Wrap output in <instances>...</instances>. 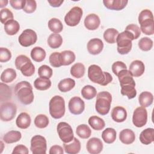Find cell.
Returning a JSON list of instances; mask_svg holds the SVG:
<instances>
[{"label": "cell", "instance_id": "obj_30", "mask_svg": "<svg viewBox=\"0 0 154 154\" xmlns=\"http://www.w3.org/2000/svg\"><path fill=\"white\" fill-rule=\"evenodd\" d=\"M34 87L38 90H46L51 86V81L49 78L39 77L34 82Z\"/></svg>", "mask_w": 154, "mask_h": 154}, {"label": "cell", "instance_id": "obj_5", "mask_svg": "<svg viewBox=\"0 0 154 154\" xmlns=\"http://www.w3.org/2000/svg\"><path fill=\"white\" fill-rule=\"evenodd\" d=\"M133 40H134L133 35L128 31L125 30L119 34L116 38L118 52L121 55L128 54L132 49Z\"/></svg>", "mask_w": 154, "mask_h": 154}, {"label": "cell", "instance_id": "obj_52", "mask_svg": "<svg viewBox=\"0 0 154 154\" xmlns=\"http://www.w3.org/2000/svg\"><path fill=\"white\" fill-rule=\"evenodd\" d=\"M26 3L25 0H10V4L11 6L16 10H20L23 8Z\"/></svg>", "mask_w": 154, "mask_h": 154}, {"label": "cell", "instance_id": "obj_24", "mask_svg": "<svg viewBox=\"0 0 154 154\" xmlns=\"http://www.w3.org/2000/svg\"><path fill=\"white\" fill-rule=\"evenodd\" d=\"M140 140L141 143L145 145L151 144L154 141L153 128H147L144 129L140 135Z\"/></svg>", "mask_w": 154, "mask_h": 154}, {"label": "cell", "instance_id": "obj_51", "mask_svg": "<svg viewBox=\"0 0 154 154\" xmlns=\"http://www.w3.org/2000/svg\"><path fill=\"white\" fill-rule=\"evenodd\" d=\"M127 69L126 65L122 61H117L114 62L112 65V72L117 76L118 73L122 70Z\"/></svg>", "mask_w": 154, "mask_h": 154}, {"label": "cell", "instance_id": "obj_48", "mask_svg": "<svg viewBox=\"0 0 154 154\" xmlns=\"http://www.w3.org/2000/svg\"><path fill=\"white\" fill-rule=\"evenodd\" d=\"M125 30L128 31L129 32H130L134 36V38L135 39H137L140 34H141V31L140 29L139 28V26L135 24H129L128 25L126 28Z\"/></svg>", "mask_w": 154, "mask_h": 154}, {"label": "cell", "instance_id": "obj_40", "mask_svg": "<svg viewBox=\"0 0 154 154\" xmlns=\"http://www.w3.org/2000/svg\"><path fill=\"white\" fill-rule=\"evenodd\" d=\"M96 89L90 85H85L81 90L82 96L87 100H90L94 98L96 96Z\"/></svg>", "mask_w": 154, "mask_h": 154}, {"label": "cell", "instance_id": "obj_9", "mask_svg": "<svg viewBox=\"0 0 154 154\" xmlns=\"http://www.w3.org/2000/svg\"><path fill=\"white\" fill-rule=\"evenodd\" d=\"M58 135L61 140L65 143L72 142L74 138L71 126L66 122H60L57 126Z\"/></svg>", "mask_w": 154, "mask_h": 154}, {"label": "cell", "instance_id": "obj_38", "mask_svg": "<svg viewBox=\"0 0 154 154\" xmlns=\"http://www.w3.org/2000/svg\"><path fill=\"white\" fill-rule=\"evenodd\" d=\"M119 31L114 28H108L103 33V38L108 43L112 44L116 42V38L119 34Z\"/></svg>", "mask_w": 154, "mask_h": 154}, {"label": "cell", "instance_id": "obj_46", "mask_svg": "<svg viewBox=\"0 0 154 154\" xmlns=\"http://www.w3.org/2000/svg\"><path fill=\"white\" fill-rule=\"evenodd\" d=\"M49 61L51 65L54 67H59L62 66L60 52H55L52 53L49 56Z\"/></svg>", "mask_w": 154, "mask_h": 154}, {"label": "cell", "instance_id": "obj_34", "mask_svg": "<svg viewBox=\"0 0 154 154\" xmlns=\"http://www.w3.org/2000/svg\"><path fill=\"white\" fill-rule=\"evenodd\" d=\"M88 124L93 129L96 131L103 129L105 126L104 120L96 116H91L88 119Z\"/></svg>", "mask_w": 154, "mask_h": 154}, {"label": "cell", "instance_id": "obj_13", "mask_svg": "<svg viewBox=\"0 0 154 154\" xmlns=\"http://www.w3.org/2000/svg\"><path fill=\"white\" fill-rule=\"evenodd\" d=\"M37 40V34L31 29H26L24 30L18 38L20 45L23 47H28L35 44Z\"/></svg>", "mask_w": 154, "mask_h": 154}, {"label": "cell", "instance_id": "obj_23", "mask_svg": "<svg viewBox=\"0 0 154 154\" xmlns=\"http://www.w3.org/2000/svg\"><path fill=\"white\" fill-rule=\"evenodd\" d=\"M119 139L123 144H131L135 141V135L131 129H125L120 132Z\"/></svg>", "mask_w": 154, "mask_h": 154}, {"label": "cell", "instance_id": "obj_27", "mask_svg": "<svg viewBox=\"0 0 154 154\" xmlns=\"http://www.w3.org/2000/svg\"><path fill=\"white\" fill-rule=\"evenodd\" d=\"M4 30L5 32L10 35L16 34L20 29V25L17 21L13 19L8 20L4 24Z\"/></svg>", "mask_w": 154, "mask_h": 154}, {"label": "cell", "instance_id": "obj_18", "mask_svg": "<svg viewBox=\"0 0 154 154\" xmlns=\"http://www.w3.org/2000/svg\"><path fill=\"white\" fill-rule=\"evenodd\" d=\"M100 20L99 17L94 13L88 14L84 19V25L88 30H95L100 25Z\"/></svg>", "mask_w": 154, "mask_h": 154}, {"label": "cell", "instance_id": "obj_26", "mask_svg": "<svg viewBox=\"0 0 154 154\" xmlns=\"http://www.w3.org/2000/svg\"><path fill=\"white\" fill-rule=\"evenodd\" d=\"M76 56L73 52L66 50L60 52V59L62 66H69L75 60Z\"/></svg>", "mask_w": 154, "mask_h": 154}, {"label": "cell", "instance_id": "obj_32", "mask_svg": "<svg viewBox=\"0 0 154 154\" xmlns=\"http://www.w3.org/2000/svg\"><path fill=\"white\" fill-rule=\"evenodd\" d=\"M102 138L105 143L111 144L114 143L116 139V131L111 128H106L102 133Z\"/></svg>", "mask_w": 154, "mask_h": 154}, {"label": "cell", "instance_id": "obj_35", "mask_svg": "<svg viewBox=\"0 0 154 154\" xmlns=\"http://www.w3.org/2000/svg\"><path fill=\"white\" fill-rule=\"evenodd\" d=\"M47 42L50 48L57 49L61 46L63 43V38L59 34H51L47 40Z\"/></svg>", "mask_w": 154, "mask_h": 154}, {"label": "cell", "instance_id": "obj_19", "mask_svg": "<svg viewBox=\"0 0 154 154\" xmlns=\"http://www.w3.org/2000/svg\"><path fill=\"white\" fill-rule=\"evenodd\" d=\"M145 70L144 63L140 60H134L129 65V70L131 73L132 76L139 77L141 76Z\"/></svg>", "mask_w": 154, "mask_h": 154}, {"label": "cell", "instance_id": "obj_42", "mask_svg": "<svg viewBox=\"0 0 154 154\" xmlns=\"http://www.w3.org/2000/svg\"><path fill=\"white\" fill-rule=\"evenodd\" d=\"M1 101H6L11 97V90L8 85L4 82L0 83Z\"/></svg>", "mask_w": 154, "mask_h": 154}, {"label": "cell", "instance_id": "obj_36", "mask_svg": "<svg viewBox=\"0 0 154 154\" xmlns=\"http://www.w3.org/2000/svg\"><path fill=\"white\" fill-rule=\"evenodd\" d=\"M16 72L14 69L8 68L5 69L1 75V80L4 83H10L16 78Z\"/></svg>", "mask_w": 154, "mask_h": 154}, {"label": "cell", "instance_id": "obj_41", "mask_svg": "<svg viewBox=\"0 0 154 154\" xmlns=\"http://www.w3.org/2000/svg\"><path fill=\"white\" fill-rule=\"evenodd\" d=\"M76 133L80 138L82 139H87L90 137L91 134V130L88 125L82 124L77 126Z\"/></svg>", "mask_w": 154, "mask_h": 154}, {"label": "cell", "instance_id": "obj_54", "mask_svg": "<svg viewBox=\"0 0 154 154\" xmlns=\"http://www.w3.org/2000/svg\"><path fill=\"white\" fill-rule=\"evenodd\" d=\"M49 153V154H63V149L60 146L54 145L50 148Z\"/></svg>", "mask_w": 154, "mask_h": 154}, {"label": "cell", "instance_id": "obj_8", "mask_svg": "<svg viewBox=\"0 0 154 154\" xmlns=\"http://www.w3.org/2000/svg\"><path fill=\"white\" fill-rule=\"evenodd\" d=\"M15 66L25 76H31L35 72V67L31 60L25 55L17 56L15 60Z\"/></svg>", "mask_w": 154, "mask_h": 154}, {"label": "cell", "instance_id": "obj_25", "mask_svg": "<svg viewBox=\"0 0 154 154\" xmlns=\"http://www.w3.org/2000/svg\"><path fill=\"white\" fill-rule=\"evenodd\" d=\"M17 126L20 129H26L31 124V117L26 112H21L16 120Z\"/></svg>", "mask_w": 154, "mask_h": 154}, {"label": "cell", "instance_id": "obj_39", "mask_svg": "<svg viewBox=\"0 0 154 154\" xmlns=\"http://www.w3.org/2000/svg\"><path fill=\"white\" fill-rule=\"evenodd\" d=\"M49 29L55 34H58L62 31L63 25L62 22L57 18H52L48 22Z\"/></svg>", "mask_w": 154, "mask_h": 154}, {"label": "cell", "instance_id": "obj_15", "mask_svg": "<svg viewBox=\"0 0 154 154\" xmlns=\"http://www.w3.org/2000/svg\"><path fill=\"white\" fill-rule=\"evenodd\" d=\"M70 112L75 115L81 114L85 109V103L81 98L75 96L71 98L68 104Z\"/></svg>", "mask_w": 154, "mask_h": 154}, {"label": "cell", "instance_id": "obj_31", "mask_svg": "<svg viewBox=\"0 0 154 154\" xmlns=\"http://www.w3.org/2000/svg\"><path fill=\"white\" fill-rule=\"evenodd\" d=\"M22 134L20 132L17 131H10L7 132L3 136V140L7 144L16 143L20 140Z\"/></svg>", "mask_w": 154, "mask_h": 154}, {"label": "cell", "instance_id": "obj_28", "mask_svg": "<svg viewBox=\"0 0 154 154\" xmlns=\"http://www.w3.org/2000/svg\"><path fill=\"white\" fill-rule=\"evenodd\" d=\"M75 85V81L74 79L68 78H65L60 81L58 85V89L60 91L66 93L70 91Z\"/></svg>", "mask_w": 154, "mask_h": 154}, {"label": "cell", "instance_id": "obj_33", "mask_svg": "<svg viewBox=\"0 0 154 154\" xmlns=\"http://www.w3.org/2000/svg\"><path fill=\"white\" fill-rule=\"evenodd\" d=\"M46 55V51L41 47H34L31 51V57L32 59L36 62H41L43 61Z\"/></svg>", "mask_w": 154, "mask_h": 154}, {"label": "cell", "instance_id": "obj_56", "mask_svg": "<svg viewBox=\"0 0 154 154\" xmlns=\"http://www.w3.org/2000/svg\"><path fill=\"white\" fill-rule=\"evenodd\" d=\"M8 2V1L7 0H1L0 1V7L3 8L4 7H5L7 5Z\"/></svg>", "mask_w": 154, "mask_h": 154}, {"label": "cell", "instance_id": "obj_49", "mask_svg": "<svg viewBox=\"0 0 154 154\" xmlns=\"http://www.w3.org/2000/svg\"><path fill=\"white\" fill-rule=\"evenodd\" d=\"M11 58V53L7 48L1 47L0 48V62L5 63Z\"/></svg>", "mask_w": 154, "mask_h": 154}, {"label": "cell", "instance_id": "obj_7", "mask_svg": "<svg viewBox=\"0 0 154 154\" xmlns=\"http://www.w3.org/2000/svg\"><path fill=\"white\" fill-rule=\"evenodd\" d=\"M49 113L52 117L58 119L65 114V101L63 97L57 95L52 97L49 103Z\"/></svg>", "mask_w": 154, "mask_h": 154}, {"label": "cell", "instance_id": "obj_45", "mask_svg": "<svg viewBox=\"0 0 154 154\" xmlns=\"http://www.w3.org/2000/svg\"><path fill=\"white\" fill-rule=\"evenodd\" d=\"M0 16H1V19H0L1 22L3 24H5L8 20L13 19V13L8 8H2L1 10Z\"/></svg>", "mask_w": 154, "mask_h": 154}, {"label": "cell", "instance_id": "obj_10", "mask_svg": "<svg viewBox=\"0 0 154 154\" xmlns=\"http://www.w3.org/2000/svg\"><path fill=\"white\" fill-rule=\"evenodd\" d=\"M47 144L46 138L40 135H36L31 140V151L33 154H45Z\"/></svg>", "mask_w": 154, "mask_h": 154}, {"label": "cell", "instance_id": "obj_29", "mask_svg": "<svg viewBox=\"0 0 154 154\" xmlns=\"http://www.w3.org/2000/svg\"><path fill=\"white\" fill-rule=\"evenodd\" d=\"M138 100L141 106H143L144 108L148 107L153 103V94L149 91H143L140 93L138 97Z\"/></svg>", "mask_w": 154, "mask_h": 154}, {"label": "cell", "instance_id": "obj_2", "mask_svg": "<svg viewBox=\"0 0 154 154\" xmlns=\"http://www.w3.org/2000/svg\"><path fill=\"white\" fill-rule=\"evenodd\" d=\"M14 93L18 100L23 105H29L34 100L32 87L26 81H21L16 85Z\"/></svg>", "mask_w": 154, "mask_h": 154}, {"label": "cell", "instance_id": "obj_12", "mask_svg": "<svg viewBox=\"0 0 154 154\" xmlns=\"http://www.w3.org/2000/svg\"><path fill=\"white\" fill-rule=\"evenodd\" d=\"M82 13V10L79 7L76 6L73 7L64 17L66 23L70 26H76L81 20Z\"/></svg>", "mask_w": 154, "mask_h": 154}, {"label": "cell", "instance_id": "obj_1", "mask_svg": "<svg viewBox=\"0 0 154 154\" xmlns=\"http://www.w3.org/2000/svg\"><path fill=\"white\" fill-rule=\"evenodd\" d=\"M121 87V93L128 97L129 99L134 98L137 95L135 88V82L129 70L124 69L121 70L117 75Z\"/></svg>", "mask_w": 154, "mask_h": 154}, {"label": "cell", "instance_id": "obj_6", "mask_svg": "<svg viewBox=\"0 0 154 154\" xmlns=\"http://www.w3.org/2000/svg\"><path fill=\"white\" fill-rule=\"evenodd\" d=\"M112 101V96L108 91H101L96 97L95 109L96 111L102 116L107 114L110 109Z\"/></svg>", "mask_w": 154, "mask_h": 154}, {"label": "cell", "instance_id": "obj_3", "mask_svg": "<svg viewBox=\"0 0 154 154\" xmlns=\"http://www.w3.org/2000/svg\"><path fill=\"white\" fill-rule=\"evenodd\" d=\"M88 77L91 82L102 86L107 85L112 81V77L110 73L107 72H103L101 68L96 64L89 66Z\"/></svg>", "mask_w": 154, "mask_h": 154}, {"label": "cell", "instance_id": "obj_37", "mask_svg": "<svg viewBox=\"0 0 154 154\" xmlns=\"http://www.w3.org/2000/svg\"><path fill=\"white\" fill-rule=\"evenodd\" d=\"M85 71V66L81 63H75L70 68V74L76 78H82L84 75Z\"/></svg>", "mask_w": 154, "mask_h": 154}, {"label": "cell", "instance_id": "obj_16", "mask_svg": "<svg viewBox=\"0 0 154 154\" xmlns=\"http://www.w3.org/2000/svg\"><path fill=\"white\" fill-rule=\"evenodd\" d=\"M86 148L90 153L98 154L100 153L103 149V143L99 138L93 137L88 140Z\"/></svg>", "mask_w": 154, "mask_h": 154}, {"label": "cell", "instance_id": "obj_50", "mask_svg": "<svg viewBox=\"0 0 154 154\" xmlns=\"http://www.w3.org/2000/svg\"><path fill=\"white\" fill-rule=\"evenodd\" d=\"M37 8V4L34 0H26L23 10L26 13H32L34 12Z\"/></svg>", "mask_w": 154, "mask_h": 154}, {"label": "cell", "instance_id": "obj_55", "mask_svg": "<svg viewBox=\"0 0 154 154\" xmlns=\"http://www.w3.org/2000/svg\"><path fill=\"white\" fill-rule=\"evenodd\" d=\"M48 3L51 5V6L53 7H58L61 6V5L63 3V0H51L48 1Z\"/></svg>", "mask_w": 154, "mask_h": 154}, {"label": "cell", "instance_id": "obj_43", "mask_svg": "<svg viewBox=\"0 0 154 154\" xmlns=\"http://www.w3.org/2000/svg\"><path fill=\"white\" fill-rule=\"evenodd\" d=\"M49 124V119L45 114H38L34 119V125L36 127L43 129L48 126Z\"/></svg>", "mask_w": 154, "mask_h": 154}, {"label": "cell", "instance_id": "obj_11", "mask_svg": "<svg viewBox=\"0 0 154 154\" xmlns=\"http://www.w3.org/2000/svg\"><path fill=\"white\" fill-rule=\"evenodd\" d=\"M17 112L15 104L11 102H5L1 105L0 118L3 122H9L13 120Z\"/></svg>", "mask_w": 154, "mask_h": 154}, {"label": "cell", "instance_id": "obj_17", "mask_svg": "<svg viewBox=\"0 0 154 154\" xmlns=\"http://www.w3.org/2000/svg\"><path fill=\"white\" fill-rule=\"evenodd\" d=\"M88 52L92 55L100 54L103 48V42L98 38H94L90 40L87 43Z\"/></svg>", "mask_w": 154, "mask_h": 154}, {"label": "cell", "instance_id": "obj_4", "mask_svg": "<svg viewBox=\"0 0 154 154\" xmlns=\"http://www.w3.org/2000/svg\"><path fill=\"white\" fill-rule=\"evenodd\" d=\"M138 22L140 29L146 35L154 34V22L152 12L147 9L142 10L138 16Z\"/></svg>", "mask_w": 154, "mask_h": 154}, {"label": "cell", "instance_id": "obj_14", "mask_svg": "<svg viewBox=\"0 0 154 154\" xmlns=\"http://www.w3.org/2000/svg\"><path fill=\"white\" fill-rule=\"evenodd\" d=\"M147 121V112L143 106L137 108L133 113L132 122L133 124L138 128L144 126Z\"/></svg>", "mask_w": 154, "mask_h": 154}, {"label": "cell", "instance_id": "obj_47", "mask_svg": "<svg viewBox=\"0 0 154 154\" xmlns=\"http://www.w3.org/2000/svg\"><path fill=\"white\" fill-rule=\"evenodd\" d=\"M38 74L40 77L50 78L52 75V70L47 65H42L38 69Z\"/></svg>", "mask_w": 154, "mask_h": 154}, {"label": "cell", "instance_id": "obj_44", "mask_svg": "<svg viewBox=\"0 0 154 154\" xmlns=\"http://www.w3.org/2000/svg\"><path fill=\"white\" fill-rule=\"evenodd\" d=\"M153 41L149 37H145L141 38L138 42V47L144 51H148L153 47Z\"/></svg>", "mask_w": 154, "mask_h": 154}, {"label": "cell", "instance_id": "obj_22", "mask_svg": "<svg viewBox=\"0 0 154 154\" xmlns=\"http://www.w3.org/2000/svg\"><path fill=\"white\" fill-rule=\"evenodd\" d=\"M63 147L66 153L68 154H76L81 150V143L76 137H74L71 143H64Z\"/></svg>", "mask_w": 154, "mask_h": 154}, {"label": "cell", "instance_id": "obj_21", "mask_svg": "<svg viewBox=\"0 0 154 154\" xmlns=\"http://www.w3.org/2000/svg\"><path fill=\"white\" fill-rule=\"evenodd\" d=\"M111 117L112 120L116 122H123L127 117L126 110L122 106H116L112 109Z\"/></svg>", "mask_w": 154, "mask_h": 154}, {"label": "cell", "instance_id": "obj_20", "mask_svg": "<svg viewBox=\"0 0 154 154\" xmlns=\"http://www.w3.org/2000/svg\"><path fill=\"white\" fill-rule=\"evenodd\" d=\"M127 0H104L103 3L106 8L112 10H121L127 5Z\"/></svg>", "mask_w": 154, "mask_h": 154}, {"label": "cell", "instance_id": "obj_53", "mask_svg": "<svg viewBox=\"0 0 154 154\" xmlns=\"http://www.w3.org/2000/svg\"><path fill=\"white\" fill-rule=\"evenodd\" d=\"M13 154H17V153H22V154H28V148L23 145V144H19L16 146L13 152Z\"/></svg>", "mask_w": 154, "mask_h": 154}]
</instances>
